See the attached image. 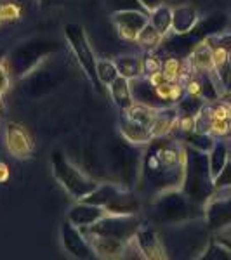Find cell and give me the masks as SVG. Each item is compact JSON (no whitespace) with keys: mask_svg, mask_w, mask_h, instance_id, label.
<instances>
[{"mask_svg":"<svg viewBox=\"0 0 231 260\" xmlns=\"http://www.w3.org/2000/svg\"><path fill=\"white\" fill-rule=\"evenodd\" d=\"M66 0H39L42 7H54V6H63Z\"/></svg>","mask_w":231,"mask_h":260,"instance_id":"cell-39","label":"cell"},{"mask_svg":"<svg viewBox=\"0 0 231 260\" xmlns=\"http://www.w3.org/2000/svg\"><path fill=\"white\" fill-rule=\"evenodd\" d=\"M186 59L190 61L195 73H212V71H216L214 70V50H212V44L209 42V39L200 42V44L191 50V54Z\"/></svg>","mask_w":231,"mask_h":260,"instance_id":"cell-19","label":"cell"},{"mask_svg":"<svg viewBox=\"0 0 231 260\" xmlns=\"http://www.w3.org/2000/svg\"><path fill=\"white\" fill-rule=\"evenodd\" d=\"M198 11L193 6H178L172 7V30L170 33H176V35H183V33H188L198 23Z\"/></svg>","mask_w":231,"mask_h":260,"instance_id":"cell-18","label":"cell"},{"mask_svg":"<svg viewBox=\"0 0 231 260\" xmlns=\"http://www.w3.org/2000/svg\"><path fill=\"white\" fill-rule=\"evenodd\" d=\"M163 59L157 54V50H151L142 56V77H151V75L162 71Z\"/></svg>","mask_w":231,"mask_h":260,"instance_id":"cell-32","label":"cell"},{"mask_svg":"<svg viewBox=\"0 0 231 260\" xmlns=\"http://www.w3.org/2000/svg\"><path fill=\"white\" fill-rule=\"evenodd\" d=\"M104 208L111 215H137L141 210V200L132 189L124 187Z\"/></svg>","mask_w":231,"mask_h":260,"instance_id":"cell-17","label":"cell"},{"mask_svg":"<svg viewBox=\"0 0 231 260\" xmlns=\"http://www.w3.org/2000/svg\"><path fill=\"white\" fill-rule=\"evenodd\" d=\"M179 118V111L178 106H165V108H158L157 115H155L153 127V137H163V136H170L172 130H174L176 123Z\"/></svg>","mask_w":231,"mask_h":260,"instance_id":"cell-20","label":"cell"},{"mask_svg":"<svg viewBox=\"0 0 231 260\" xmlns=\"http://www.w3.org/2000/svg\"><path fill=\"white\" fill-rule=\"evenodd\" d=\"M63 31H65V39L68 42L71 52L77 57L78 66L82 68V71L85 73L87 80L91 82L92 89H94L98 94H104L106 92V87L101 83L99 77H98V57L92 52V47L89 44V39H87L85 28L82 26L80 23H66L63 26Z\"/></svg>","mask_w":231,"mask_h":260,"instance_id":"cell-7","label":"cell"},{"mask_svg":"<svg viewBox=\"0 0 231 260\" xmlns=\"http://www.w3.org/2000/svg\"><path fill=\"white\" fill-rule=\"evenodd\" d=\"M150 23L155 26V30L160 31L163 37L169 35L172 30V7L167 4L155 7L150 11Z\"/></svg>","mask_w":231,"mask_h":260,"instance_id":"cell-24","label":"cell"},{"mask_svg":"<svg viewBox=\"0 0 231 260\" xmlns=\"http://www.w3.org/2000/svg\"><path fill=\"white\" fill-rule=\"evenodd\" d=\"M50 165H52V174L56 180L75 201L85 200L99 186L98 180L77 169L60 149H54L50 153Z\"/></svg>","mask_w":231,"mask_h":260,"instance_id":"cell-5","label":"cell"},{"mask_svg":"<svg viewBox=\"0 0 231 260\" xmlns=\"http://www.w3.org/2000/svg\"><path fill=\"white\" fill-rule=\"evenodd\" d=\"M127 113V116H131L132 120L139 121V123L146 125V127H153V121H155V115H157V110L151 106H146V104L142 103H136L134 101V104L131 108H127V110H124Z\"/></svg>","mask_w":231,"mask_h":260,"instance_id":"cell-27","label":"cell"},{"mask_svg":"<svg viewBox=\"0 0 231 260\" xmlns=\"http://www.w3.org/2000/svg\"><path fill=\"white\" fill-rule=\"evenodd\" d=\"M209 169H211L212 179H216L219 175V172L224 169L226 161L229 160V149L222 139H217L216 144L212 146V149L209 151Z\"/></svg>","mask_w":231,"mask_h":260,"instance_id":"cell-23","label":"cell"},{"mask_svg":"<svg viewBox=\"0 0 231 260\" xmlns=\"http://www.w3.org/2000/svg\"><path fill=\"white\" fill-rule=\"evenodd\" d=\"M231 18L224 14V12H216V14L209 16L205 19H198V23L191 28L188 33L183 35H176V33H169L163 37V42L160 49L165 54L170 56H178L184 59L191 54V50L200 44V42L207 40L209 37H216L221 33H226L229 28Z\"/></svg>","mask_w":231,"mask_h":260,"instance_id":"cell-2","label":"cell"},{"mask_svg":"<svg viewBox=\"0 0 231 260\" xmlns=\"http://www.w3.org/2000/svg\"><path fill=\"white\" fill-rule=\"evenodd\" d=\"M136 240L139 243L146 260L169 258L165 246H163V241L160 240V234L151 224H139V228L136 231Z\"/></svg>","mask_w":231,"mask_h":260,"instance_id":"cell-13","label":"cell"},{"mask_svg":"<svg viewBox=\"0 0 231 260\" xmlns=\"http://www.w3.org/2000/svg\"><path fill=\"white\" fill-rule=\"evenodd\" d=\"M4 113V92L0 90V115Z\"/></svg>","mask_w":231,"mask_h":260,"instance_id":"cell-42","label":"cell"},{"mask_svg":"<svg viewBox=\"0 0 231 260\" xmlns=\"http://www.w3.org/2000/svg\"><path fill=\"white\" fill-rule=\"evenodd\" d=\"M186 146L172 136L153 137L141 158V191L157 196L163 191L181 189L184 179Z\"/></svg>","mask_w":231,"mask_h":260,"instance_id":"cell-1","label":"cell"},{"mask_svg":"<svg viewBox=\"0 0 231 260\" xmlns=\"http://www.w3.org/2000/svg\"><path fill=\"white\" fill-rule=\"evenodd\" d=\"M186 146V144H184ZM181 189L193 203L204 207L214 192V179L209 169V154L191 146H186L184 158V179Z\"/></svg>","mask_w":231,"mask_h":260,"instance_id":"cell-3","label":"cell"},{"mask_svg":"<svg viewBox=\"0 0 231 260\" xmlns=\"http://www.w3.org/2000/svg\"><path fill=\"white\" fill-rule=\"evenodd\" d=\"M4 141H6V148L7 151L18 160H26L33 154V149H35V144H33V139L26 128L19 123H11L6 125V130H4Z\"/></svg>","mask_w":231,"mask_h":260,"instance_id":"cell-12","label":"cell"},{"mask_svg":"<svg viewBox=\"0 0 231 260\" xmlns=\"http://www.w3.org/2000/svg\"><path fill=\"white\" fill-rule=\"evenodd\" d=\"M108 215V210L99 205L89 203V201H77L73 207L68 210L66 220H70L71 224H75L77 228H89V225L96 224L103 217Z\"/></svg>","mask_w":231,"mask_h":260,"instance_id":"cell-14","label":"cell"},{"mask_svg":"<svg viewBox=\"0 0 231 260\" xmlns=\"http://www.w3.org/2000/svg\"><path fill=\"white\" fill-rule=\"evenodd\" d=\"M181 66H183L181 57L167 54V57H163V62H162V73H163V77H165V80L167 82H179Z\"/></svg>","mask_w":231,"mask_h":260,"instance_id":"cell-31","label":"cell"},{"mask_svg":"<svg viewBox=\"0 0 231 260\" xmlns=\"http://www.w3.org/2000/svg\"><path fill=\"white\" fill-rule=\"evenodd\" d=\"M139 2L145 6V9L146 11H151V9H155V7H158V6H162V4H165V0H139Z\"/></svg>","mask_w":231,"mask_h":260,"instance_id":"cell-37","label":"cell"},{"mask_svg":"<svg viewBox=\"0 0 231 260\" xmlns=\"http://www.w3.org/2000/svg\"><path fill=\"white\" fill-rule=\"evenodd\" d=\"M61 243H63V248H65V251L70 257L78 260L96 258V253L92 250L89 240L85 238V234L82 233L80 228L71 224L70 220H66L61 225Z\"/></svg>","mask_w":231,"mask_h":260,"instance_id":"cell-10","label":"cell"},{"mask_svg":"<svg viewBox=\"0 0 231 260\" xmlns=\"http://www.w3.org/2000/svg\"><path fill=\"white\" fill-rule=\"evenodd\" d=\"M21 16V9L18 4L14 2H0V21L7 23V21H14Z\"/></svg>","mask_w":231,"mask_h":260,"instance_id":"cell-35","label":"cell"},{"mask_svg":"<svg viewBox=\"0 0 231 260\" xmlns=\"http://www.w3.org/2000/svg\"><path fill=\"white\" fill-rule=\"evenodd\" d=\"M7 179H9V167L0 161V184L7 182Z\"/></svg>","mask_w":231,"mask_h":260,"instance_id":"cell-38","label":"cell"},{"mask_svg":"<svg viewBox=\"0 0 231 260\" xmlns=\"http://www.w3.org/2000/svg\"><path fill=\"white\" fill-rule=\"evenodd\" d=\"M198 258L200 260H231V248L216 238V240L209 241L207 248L201 251V255Z\"/></svg>","mask_w":231,"mask_h":260,"instance_id":"cell-28","label":"cell"},{"mask_svg":"<svg viewBox=\"0 0 231 260\" xmlns=\"http://www.w3.org/2000/svg\"><path fill=\"white\" fill-rule=\"evenodd\" d=\"M82 233L89 240L92 250L96 253V258H104V260L122 258L125 241H120L117 238H110V236H103V234L87 233V231H82Z\"/></svg>","mask_w":231,"mask_h":260,"instance_id":"cell-16","label":"cell"},{"mask_svg":"<svg viewBox=\"0 0 231 260\" xmlns=\"http://www.w3.org/2000/svg\"><path fill=\"white\" fill-rule=\"evenodd\" d=\"M57 50V44L49 39H32L23 42L7 54L6 64L12 80H19L30 75L45 57Z\"/></svg>","mask_w":231,"mask_h":260,"instance_id":"cell-4","label":"cell"},{"mask_svg":"<svg viewBox=\"0 0 231 260\" xmlns=\"http://www.w3.org/2000/svg\"><path fill=\"white\" fill-rule=\"evenodd\" d=\"M205 103H207V101H205L204 98L184 94V98L179 101L176 106H178L179 115H183V116H196L201 111V108H204Z\"/></svg>","mask_w":231,"mask_h":260,"instance_id":"cell-29","label":"cell"},{"mask_svg":"<svg viewBox=\"0 0 231 260\" xmlns=\"http://www.w3.org/2000/svg\"><path fill=\"white\" fill-rule=\"evenodd\" d=\"M96 68H98V77H99L101 83H103L106 89L111 82H115L117 78L120 77V73H119V70H117V64L113 59H98Z\"/></svg>","mask_w":231,"mask_h":260,"instance_id":"cell-30","label":"cell"},{"mask_svg":"<svg viewBox=\"0 0 231 260\" xmlns=\"http://www.w3.org/2000/svg\"><path fill=\"white\" fill-rule=\"evenodd\" d=\"M137 44H139L141 49H145L146 52H151V50H158L163 42V35L160 31L155 30V26L151 23L146 24L141 30V33L137 35Z\"/></svg>","mask_w":231,"mask_h":260,"instance_id":"cell-26","label":"cell"},{"mask_svg":"<svg viewBox=\"0 0 231 260\" xmlns=\"http://www.w3.org/2000/svg\"><path fill=\"white\" fill-rule=\"evenodd\" d=\"M179 141H183L186 146H191L195 149H200L204 153H209L212 149V146L216 144V137L211 136V134H205V132H198V130H193V132L183 134V136L178 137Z\"/></svg>","mask_w":231,"mask_h":260,"instance_id":"cell-25","label":"cell"},{"mask_svg":"<svg viewBox=\"0 0 231 260\" xmlns=\"http://www.w3.org/2000/svg\"><path fill=\"white\" fill-rule=\"evenodd\" d=\"M204 219L214 233L228 229L231 225V187L214 189L204 203Z\"/></svg>","mask_w":231,"mask_h":260,"instance_id":"cell-8","label":"cell"},{"mask_svg":"<svg viewBox=\"0 0 231 260\" xmlns=\"http://www.w3.org/2000/svg\"><path fill=\"white\" fill-rule=\"evenodd\" d=\"M119 127H120V134L125 139V142H129V144H132V146H146L153 139L151 128L139 123V121L132 120L131 116H127V113L124 110H120Z\"/></svg>","mask_w":231,"mask_h":260,"instance_id":"cell-15","label":"cell"},{"mask_svg":"<svg viewBox=\"0 0 231 260\" xmlns=\"http://www.w3.org/2000/svg\"><path fill=\"white\" fill-rule=\"evenodd\" d=\"M158 220L169 224H183L186 220L204 217V207L193 203L183 189H170L157 194L151 203Z\"/></svg>","mask_w":231,"mask_h":260,"instance_id":"cell-6","label":"cell"},{"mask_svg":"<svg viewBox=\"0 0 231 260\" xmlns=\"http://www.w3.org/2000/svg\"><path fill=\"white\" fill-rule=\"evenodd\" d=\"M111 23L115 26L120 39L127 42H136L137 35L142 28L150 23V14L141 11H124V12H113Z\"/></svg>","mask_w":231,"mask_h":260,"instance_id":"cell-11","label":"cell"},{"mask_svg":"<svg viewBox=\"0 0 231 260\" xmlns=\"http://www.w3.org/2000/svg\"><path fill=\"white\" fill-rule=\"evenodd\" d=\"M108 11L111 12H124V11H141V12H148L145 9V6L139 0H106ZM150 14V12H148Z\"/></svg>","mask_w":231,"mask_h":260,"instance_id":"cell-33","label":"cell"},{"mask_svg":"<svg viewBox=\"0 0 231 260\" xmlns=\"http://www.w3.org/2000/svg\"><path fill=\"white\" fill-rule=\"evenodd\" d=\"M108 92H110V98L119 110H127L134 104L131 80H127V78L119 77L115 82H111L108 85Z\"/></svg>","mask_w":231,"mask_h":260,"instance_id":"cell-21","label":"cell"},{"mask_svg":"<svg viewBox=\"0 0 231 260\" xmlns=\"http://www.w3.org/2000/svg\"><path fill=\"white\" fill-rule=\"evenodd\" d=\"M141 222L137 220V215H111L108 213L96 224L89 228H82V231L94 234H103V236L117 238L120 241H127L136 236V231Z\"/></svg>","mask_w":231,"mask_h":260,"instance_id":"cell-9","label":"cell"},{"mask_svg":"<svg viewBox=\"0 0 231 260\" xmlns=\"http://www.w3.org/2000/svg\"><path fill=\"white\" fill-rule=\"evenodd\" d=\"M6 57H7V50L4 47H0V64H2V62H6Z\"/></svg>","mask_w":231,"mask_h":260,"instance_id":"cell-41","label":"cell"},{"mask_svg":"<svg viewBox=\"0 0 231 260\" xmlns=\"http://www.w3.org/2000/svg\"><path fill=\"white\" fill-rule=\"evenodd\" d=\"M229 139H231V134H229Z\"/></svg>","mask_w":231,"mask_h":260,"instance_id":"cell-43","label":"cell"},{"mask_svg":"<svg viewBox=\"0 0 231 260\" xmlns=\"http://www.w3.org/2000/svg\"><path fill=\"white\" fill-rule=\"evenodd\" d=\"M122 258H132V260H146L145 258V253H142L139 243H137L136 236L131 238V240H127L124 243V255H122Z\"/></svg>","mask_w":231,"mask_h":260,"instance_id":"cell-34","label":"cell"},{"mask_svg":"<svg viewBox=\"0 0 231 260\" xmlns=\"http://www.w3.org/2000/svg\"><path fill=\"white\" fill-rule=\"evenodd\" d=\"M226 94H231V56H229V68H228V80H226Z\"/></svg>","mask_w":231,"mask_h":260,"instance_id":"cell-40","label":"cell"},{"mask_svg":"<svg viewBox=\"0 0 231 260\" xmlns=\"http://www.w3.org/2000/svg\"><path fill=\"white\" fill-rule=\"evenodd\" d=\"M224 187H231V158L226 161L219 175L214 179V189H224Z\"/></svg>","mask_w":231,"mask_h":260,"instance_id":"cell-36","label":"cell"},{"mask_svg":"<svg viewBox=\"0 0 231 260\" xmlns=\"http://www.w3.org/2000/svg\"><path fill=\"white\" fill-rule=\"evenodd\" d=\"M113 61H115L120 77L127 80L142 77V57L134 56V54H124V56H117Z\"/></svg>","mask_w":231,"mask_h":260,"instance_id":"cell-22","label":"cell"}]
</instances>
